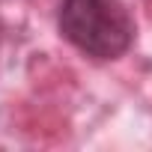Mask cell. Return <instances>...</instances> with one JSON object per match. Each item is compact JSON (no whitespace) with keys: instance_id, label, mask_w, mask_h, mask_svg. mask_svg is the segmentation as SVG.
<instances>
[{"instance_id":"obj_1","label":"cell","mask_w":152,"mask_h":152,"mask_svg":"<svg viewBox=\"0 0 152 152\" xmlns=\"http://www.w3.org/2000/svg\"><path fill=\"white\" fill-rule=\"evenodd\" d=\"M60 36L93 60H116L134 42V21L122 0H63Z\"/></svg>"}]
</instances>
